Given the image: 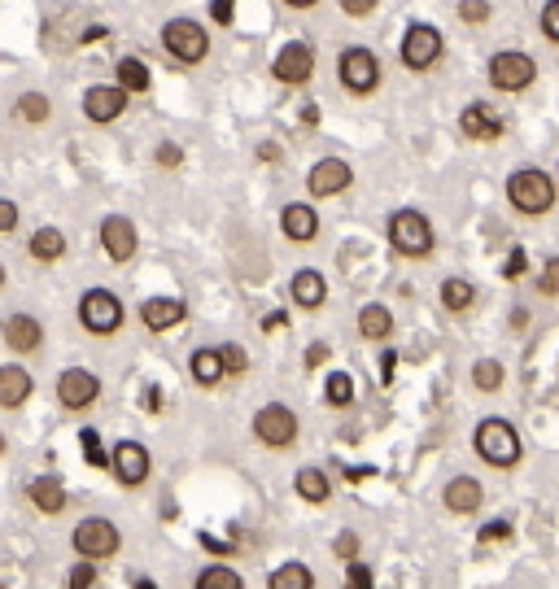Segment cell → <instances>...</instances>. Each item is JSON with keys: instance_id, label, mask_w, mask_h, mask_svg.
Listing matches in <instances>:
<instances>
[{"instance_id": "cell-1", "label": "cell", "mask_w": 559, "mask_h": 589, "mask_svg": "<svg viewBox=\"0 0 559 589\" xmlns=\"http://www.w3.org/2000/svg\"><path fill=\"white\" fill-rule=\"evenodd\" d=\"M555 197H559V179L542 166H516L507 175V206L525 219H542V214L555 210Z\"/></svg>"}, {"instance_id": "cell-2", "label": "cell", "mask_w": 559, "mask_h": 589, "mask_svg": "<svg viewBox=\"0 0 559 589\" xmlns=\"http://www.w3.org/2000/svg\"><path fill=\"white\" fill-rule=\"evenodd\" d=\"M385 236H389V249H394L398 258H407V262H424V258H433V249H437L433 219H428L424 210H411V206L389 214Z\"/></svg>"}, {"instance_id": "cell-3", "label": "cell", "mask_w": 559, "mask_h": 589, "mask_svg": "<svg viewBox=\"0 0 559 589\" xmlns=\"http://www.w3.org/2000/svg\"><path fill=\"white\" fill-rule=\"evenodd\" d=\"M472 446H477L481 463L494 467V472H511V467L525 459V441H520L516 424L503 415H485L477 432H472Z\"/></svg>"}, {"instance_id": "cell-4", "label": "cell", "mask_w": 559, "mask_h": 589, "mask_svg": "<svg viewBox=\"0 0 559 589\" xmlns=\"http://www.w3.org/2000/svg\"><path fill=\"white\" fill-rule=\"evenodd\" d=\"M158 40H162V53L171 57L175 66H201L210 57V31L201 27L197 18H188V14H180V18H166L162 22V31H158Z\"/></svg>"}, {"instance_id": "cell-5", "label": "cell", "mask_w": 559, "mask_h": 589, "mask_svg": "<svg viewBox=\"0 0 559 589\" xmlns=\"http://www.w3.org/2000/svg\"><path fill=\"white\" fill-rule=\"evenodd\" d=\"M75 319H79V328L88 332V336H118L123 332V323H127V306H123V297L114 293V288H88V293L79 297V306H75Z\"/></svg>"}, {"instance_id": "cell-6", "label": "cell", "mask_w": 559, "mask_h": 589, "mask_svg": "<svg viewBox=\"0 0 559 589\" xmlns=\"http://www.w3.org/2000/svg\"><path fill=\"white\" fill-rule=\"evenodd\" d=\"M380 79H385V66H380V57L367 44H346L337 53V83H341V92H350V96H376L380 92Z\"/></svg>"}, {"instance_id": "cell-7", "label": "cell", "mask_w": 559, "mask_h": 589, "mask_svg": "<svg viewBox=\"0 0 559 589\" xmlns=\"http://www.w3.org/2000/svg\"><path fill=\"white\" fill-rule=\"evenodd\" d=\"M70 550H75L79 559L110 563V559H118V550H123V533H118V524L110 515H83V520L70 528Z\"/></svg>"}, {"instance_id": "cell-8", "label": "cell", "mask_w": 559, "mask_h": 589, "mask_svg": "<svg viewBox=\"0 0 559 589\" xmlns=\"http://www.w3.org/2000/svg\"><path fill=\"white\" fill-rule=\"evenodd\" d=\"M485 79H490L494 92L503 96H520L538 83V62L525 48H498V53L485 62Z\"/></svg>"}, {"instance_id": "cell-9", "label": "cell", "mask_w": 559, "mask_h": 589, "mask_svg": "<svg viewBox=\"0 0 559 589\" xmlns=\"http://www.w3.org/2000/svg\"><path fill=\"white\" fill-rule=\"evenodd\" d=\"M446 57V35L433 22H411L398 40V62L411 70V75H428L437 62Z\"/></svg>"}, {"instance_id": "cell-10", "label": "cell", "mask_w": 559, "mask_h": 589, "mask_svg": "<svg viewBox=\"0 0 559 589\" xmlns=\"http://www.w3.org/2000/svg\"><path fill=\"white\" fill-rule=\"evenodd\" d=\"M249 432H254V441L267 450H293L297 437H302V419H297L293 406L267 402L254 411V419H249Z\"/></svg>"}, {"instance_id": "cell-11", "label": "cell", "mask_w": 559, "mask_h": 589, "mask_svg": "<svg viewBox=\"0 0 559 589\" xmlns=\"http://www.w3.org/2000/svg\"><path fill=\"white\" fill-rule=\"evenodd\" d=\"M53 393H57V406H62V411H70V415H88L92 406L101 402L105 384H101V376H97L92 367H62V371H57Z\"/></svg>"}, {"instance_id": "cell-12", "label": "cell", "mask_w": 559, "mask_h": 589, "mask_svg": "<svg viewBox=\"0 0 559 589\" xmlns=\"http://www.w3.org/2000/svg\"><path fill=\"white\" fill-rule=\"evenodd\" d=\"M114 459H110V472L114 480L123 489H145L149 485V476H153V454L145 441H136V437H123V441H114Z\"/></svg>"}, {"instance_id": "cell-13", "label": "cell", "mask_w": 559, "mask_h": 589, "mask_svg": "<svg viewBox=\"0 0 559 589\" xmlns=\"http://www.w3.org/2000/svg\"><path fill=\"white\" fill-rule=\"evenodd\" d=\"M97 240H101V254L114 262V267H127L136 254H140V227L127 219V214H105L101 227H97Z\"/></svg>"}, {"instance_id": "cell-14", "label": "cell", "mask_w": 559, "mask_h": 589, "mask_svg": "<svg viewBox=\"0 0 559 589\" xmlns=\"http://www.w3.org/2000/svg\"><path fill=\"white\" fill-rule=\"evenodd\" d=\"M0 341H5L9 354L31 358V354H44V341H49V332H44V323L35 319L31 310H9V315L0 319Z\"/></svg>"}, {"instance_id": "cell-15", "label": "cell", "mask_w": 559, "mask_h": 589, "mask_svg": "<svg viewBox=\"0 0 559 589\" xmlns=\"http://www.w3.org/2000/svg\"><path fill=\"white\" fill-rule=\"evenodd\" d=\"M271 75H276L280 88H306L315 79V48L306 40L280 44L276 57H271Z\"/></svg>"}, {"instance_id": "cell-16", "label": "cell", "mask_w": 559, "mask_h": 589, "mask_svg": "<svg viewBox=\"0 0 559 589\" xmlns=\"http://www.w3.org/2000/svg\"><path fill=\"white\" fill-rule=\"evenodd\" d=\"M79 105H83V118H88V123L110 127V123H118V118L127 114L132 96H127L123 88H118V83H92V88H83Z\"/></svg>"}, {"instance_id": "cell-17", "label": "cell", "mask_w": 559, "mask_h": 589, "mask_svg": "<svg viewBox=\"0 0 559 589\" xmlns=\"http://www.w3.org/2000/svg\"><path fill=\"white\" fill-rule=\"evenodd\" d=\"M503 131H507V118L494 110L490 101H468L459 110V136L463 140H472V144H494V140H503Z\"/></svg>"}, {"instance_id": "cell-18", "label": "cell", "mask_w": 559, "mask_h": 589, "mask_svg": "<svg viewBox=\"0 0 559 589\" xmlns=\"http://www.w3.org/2000/svg\"><path fill=\"white\" fill-rule=\"evenodd\" d=\"M350 184H354V166L346 158H319L311 171H306V197L311 201L341 197Z\"/></svg>"}, {"instance_id": "cell-19", "label": "cell", "mask_w": 559, "mask_h": 589, "mask_svg": "<svg viewBox=\"0 0 559 589\" xmlns=\"http://www.w3.org/2000/svg\"><path fill=\"white\" fill-rule=\"evenodd\" d=\"M136 315H140V323H145L149 332L162 336V332H175L188 319V302L184 297H171V293H158V297H145Z\"/></svg>"}, {"instance_id": "cell-20", "label": "cell", "mask_w": 559, "mask_h": 589, "mask_svg": "<svg viewBox=\"0 0 559 589\" xmlns=\"http://www.w3.org/2000/svg\"><path fill=\"white\" fill-rule=\"evenodd\" d=\"M289 297L297 310H324L328 306V275L319 267H297L293 280H289Z\"/></svg>"}, {"instance_id": "cell-21", "label": "cell", "mask_w": 559, "mask_h": 589, "mask_svg": "<svg viewBox=\"0 0 559 589\" xmlns=\"http://www.w3.org/2000/svg\"><path fill=\"white\" fill-rule=\"evenodd\" d=\"M319 210L311 206V201H289V206L280 210V232L289 245H311V240L319 236Z\"/></svg>"}, {"instance_id": "cell-22", "label": "cell", "mask_w": 559, "mask_h": 589, "mask_svg": "<svg viewBox=\"0 0 559 589\" xmlns=\"http://www.w3.org/2000/svg\"><path fill=\"white\" fill-rule=\"evenodd\" d=\"M188 376H193L197 389H219L223 380H228V363H223V350L219 345H197L193 354H188Z\"/></svg>"}, {"instance_id": "cell-23", "label": "cell", "mask_w": 559, "mask_h": 589, "mask_svg": "<svg viewBox=\"0 0 559 589\" xmlns=\"http://www.w3.org/2000/svg\"><path fill=\"white\" fill-rule=\"evenodd\" d=\"M35 393V376L22 363L0 367V411H22Z\"/></svg>"}, {"instance_id": "cell-24", "label": "cell", "mask_w": 559, "mask_h": 589, "mask_svg": "<svg viewBox=\"0 0 559 589\" xmlns=\"http://www.w3.org/2000/svg\"><path fill=\"white\" fill-rule=\"evenodd\" d=\"M481 502H485V485H481L477 476H455V480H446L442 507H446L450 515H477Z\"/></svg>"}, {"instance_id": "cell-25", "label": "cell", "mask_w": 559, "mask_h": 589, "mask_svg": "<svg viewBox=\"0 0 559 589\" xmlns=\"http://www.w3.org/2000/svg\"><path fill=\"white\" fill-rule=\"evenodd\" d=\"M27 502H31V507L40 511V515H62V511H66V502H70V489L62 485V476L44 472V476H31Z\"/></svg>"}, {"instance_id": "cell-26", "label": "cell", "mask_w": 559, "mask_h": 589, "mask_svg": "<svg viewBox=\"0 0 559 589\" xmlns=\"http://www.w3.org/2000/svg\"><path fill=\"white\" fill-rule=\"evenodd\" d=\"M70 249V236L62 232V227H35V232L27 236V258L40 262V267H53V262H62Z\"/></svg>"}, {"instance_id": "cell-27", "label": "cell", "mask_w": 559, "mask_h": 589, "mask_svg": "<svg viewBox=\"0 0 559 589\" xmlns=\"http://www.w3.org/2000/svg\"><path fill=\"white\" fill-rule=\"evenodd\" d=\"M114 83L123 88L127 96H145L153 88V70L145 57H136V53H127V57H118L114 62Z\"/></svg>"}, {"instance_id": "cell-28", "label": "cell", "mask_w": 559, "mask_h": 589, "mask_svg": "<svg viewBox=\"0 0 559 589\" xmlns=\"http://www.w3.org/2000/svg\"><path fill=\"white\" fill-rule=\"evenodd\" d=\"M354 328H359L363 341H376V345L389 341V336H394V310L385 302H367L359 310V319H354Z\"/></svg>"}, {"instance_id": "cell-29", "label": "cell", "mask_w": 559, "mask_h": 589, "mask_svg": "<svg viewBox=\"0 0 559 589\" xmlns=\"http://www.w3.org/2000/svg\"><path fill=\"white\" fill-rule=\"evenodd\" d=\"M293 489L302 502H311V507H324V502L332 498V476L324 472V467H297L293 472Z\"/></svg>"}, {"instance_id": "cell-30", "label": "cell", "mask_w": 559, "mask_h": 589, "mask_svg": "<svg viewBox=\"0 0 559 589\" xmlns=\"http://www.w3.org/2000/svg\"><path fill=\"white\" fill-rule=\"evenodd\" d=\"M437 302H442L446 315H468V310L477 306V288H472V280H463V275H450V280H442V288H437Z\"/></svg>"}, {"instance_id": "cell-31", "label": "cell", "mask_w": 559, "mask_h": 589, "mask_svg": "<svg viewBox=\"0 0 559 589\" xmlns=\"http://www.w3.org/2000/svg\"><path fill=\"white\" fill-rule=\"evenodd\" d=\"M14 118H18V123H27V127H44L53 118L49 92H22L14 101Z\"/></svg>"}, {"instance_id": "cell-32", "label": "cell", "mask_w": 559, "mask_h": 589, "mask_svg": "<svg viewBox=\"0 0 559 589\" xmlns=\"http://www.w3.org/2000/svg\"><path fill=\"white\" fill-rule=\"evenodd\" d=\"M267 589H315V572L302 559H289L267 576Z\"/></svg>"}, {"instance_id": "cell-33", "label": "cell", "mask_w": 559, "mask_h": 589, "mask_svg": "<svg viewBox=\"0 0 559 589\" xmlns=\"http://www.w3.org/2000/svg\"><path fill=\"white\" fill-rule=\"evenodd\" d=\"M193 589H245V576L228 568V563H206V568L197 572Z\"/></svg>"}, {"instance_id": "cell-34", "label": "cell", "mask_w": 559, "mask_h": 589, "mask_svg": "<svg viewBox=\"0 0 559 589\" xmlns=\"http://www.w3.org/2000/svg\"><path fill=\"white\" fill-rule=\"evenodd\" d=\"M507 384V367L498 358H477L472 363V389L477 393H498Z\"/></svg>"}, {"instance_id": "cell-35", "label": "cell", "mask_w": 559, "mask_h": 589, "mask_svg": "<svg viewBox=\"0 0 559 589\" xmlns=\"http://www.w3.org/2000/svg\"><path fill=\"white\" fill-rule=\"evenodd\" d=\"M324 402L337 406V411L354 406V376H350V371H328V380H324Z\"/></svg>"}, {"instance_id": "cell-36", "label": "cell", "mask_w": 559, "mask_h": 589, "mask_svg": "<svg viewBox=\"0 0 559 589\" xmlns=\"http://www.w3.org/2000/svg\"><path fill=\"white\" fill-rule=\"evenodd\" d=\"M101 581V563H92V559H75L66 568V589H97Z\"/></svg>"}, {"instance_id": "cell-37", "label": "cell", "mask_w": 559, "mask_h": 589, "mask_svg": "<svg viewBox=\"0 0 559 589\" xmlns=\"http://www.w3.org/2000/svg\"><path fill=\"white\" fill-rule=\"evenodd\" d=\"M490 18H494L490 0H459V22L463 27H485Z\"/></svg>"}, {"instance_id": "cell-38", "label": "cell", "mask_w": 559, "mask_h": 589, "mask_svg": "<svg viewBox=\"0 0 559 589\" xmlns=\"http://www.w3.org/2000/svg\"><path fill=\"white\" fill-rule=\"evenodd\" d=\"M219 350H223V363H228V376H245V371L254 367V358H249V350L241 341H223Z\"/></svg>"}, {"instance_id": "cell-39", "label": "cell", "mask_w": 559, "mask_h": 589, "mask_svg": "<svg viewBox=\"0 0 559 589\" xmlns=\"http://www.w3.org/2000/svg\"><path fill=\"white\" fill-rule=\"evenodd\" d=\"M79 441H83V459H88V467H110L114 454H105L101 437H97V428H83V432H79Z\"/></svg>"}, {"instance_id": "cell-40", "label": "cell", "mask_w": 559, "mask_h": 589, "mask_svg": "<svg viewBox=\"0 0 559 589\" xmlns=\"http://www.w3.org/2000/svg\"><path fill=\"white\" fill-rule=\"evenodd\" d=\"M538 31H542V40H546V44H555V48H559V0H546V5H542Z\"/></svg>"}, {"instance_id": "cell-41", "label": "cell", "mask_w": 559, "mask_h": 589, "mask_svg": "<svg viewBox=\"0 0 559 589\" xmlns=\"http://www.w3.org/2000/svg\"><path fill=\"white\" fill-rule=\"evenodd\" d=\"M153 162H158L162 171H180V166H184V149L175 140H162L158 149H153Z\"/></svg>"}, {"instance_id": "cell-42", "label": "cell", "mask_w": 559, "mask_h": 589, "mask_svg": "<svg viewBox=\"0 0 559 589\" xmlns=\"http://www.w3.org/2000/svg\"><path fill=\"white\" fill-rule=\"evenodd\" d=\"M346 589H376V576L363 559H350L346 563Z\"/></svg>"}, {"instance_id": "cell-43", "label": "cell", "mask_w": 559, "mask_h": 589, "mask_svg": "<svg viewBox=\"0 0 559 589\" xmlns=\"http://www.w3.org/2000/svg\"><path fill=\"white\" fill-rule=\"evenodd\" d=\"M533 284H538V293H542V297H559V258H546V262H542V271H538V280H533Z\"/></svg>"}, {"instance_id": "cell-44", "label": "cell", "mask_w": 559, "mask_h": 589, "mask_svg": "<svg viewBox=\"0 0 559 589\" xmlns=\"http://www.w3.org/2000/svg\"><path fill=\"white\" fill-rule=\"evenodd\" d=\"M359 533H350V528H346V533H337V537H332V555H337L341 563H350V559H359Z\"/></svg>"}, {"instance_id": "cell-45", "label": "cell", "mask_w": 559, "mask_h": 589, "mask_svg": "<svg viewBox=\"0 0 559 589\" xmlns=\"http://www.w3.org/2000/svg\"><path fill=\"white\" fill-rule=\"evenodd\" d=\"M18 223H22V210H18V201L0 197V236H14V232H18Z\"/></svg>"}, {"instance_id": "cell-46", "label": "cell", "mask_w": 559, "mask_h": 589, "mask_svg": "<svg viewBox=\"0 0 559 589\" xmlns=\"http://www.w3.org/2000/svg\"><path fill=\"white\" fill-rule=\"evenodd\" d=\"M376 5H380V0H337V9H341L346 18H372Z\"/></svg>"}, {"instance_id": "cell-47", "label": "cell", "mask_w": 559, "mask_h": 589, "mask_svg": "<svg viewBox=\"0 0 559 589\" xmlns=\"http://www.w3.org/2000/svg\"><path fill=\"white\" fill-rule=\"evenodd\" d=\"M328 341H311L306 345V354H302V363H306V371H315V367H324L328 363Z\"/></svg>"}, {"instance_id": "cell-48", "label": "cell", "mask_w": 559, "mask_h": 589, "mask_svg": "<svg viewBox=\"0 0 559 589\" xmlns=\"http://www.w3.org/2000/svg\"><path fill=\"white\" fill-rule=\"evenodd\" d=\"M236 14V0H210V22L214 27H228Z\"/></svg>"}, {"instance_id": "cell-49", "label": "cell", "mask_w": 559, "mask_h": 589, "mask_svg": "<svg viewBox=\"0 0 559 589\" xmlns=\"http://www.w3.org/2000/svg\"><path fill=\"white\" fill-rule=\"evenodd\" d=\"M503 537H511V524L507 520H494V524H485L481 533H477V542L490 546V542H503Z\"/></svg>"}, {"instance_id": "cell-50", "label": "cell", "mask_w": 559, "mask_h": 589, "mask_svg": "<svg viewBox=\"0 0 559 589\" xmlns=\"http://www.w3.org/2000/svg\"><path fill=\"white\" fill-rule=\"evenodd\" d=\"M520 271H525V249H516V254H511V262L503 267V275H507V280H516Z\"/></svg>"}, {"instance_id": "cell-51", "label": "cell", "mask_w": 559, "mask_h": 589, "mask_svg": "<svg viewBox=\"0 0 559 589\" xmlns=\"http://www.w3.org/2000/svg\"><path fill=\"white\" fill-rule=\"evenodd\" d=\"M280 5H284V9H297V14H302V9H315L319 0H280Z\"/></svg>"}, {"instance_id": "cell-52", "label": "cell", "mask_w": 559, "mask_h": 589, "mask_svg": "<svg viewBox=\"0 0 559 589\" xmlns=\"http://www.w3.org/2000/svg\"><path fill=\"white\" fill-rule=\"evenodd\" d=\"M132 589H158V581L153 576H132Z\"/></svg>"}, {"instance_id": "cell-53", "label": "cell", "mask_w": 559, "mask_h": 589, "mask_svg": "<svg viewBox=\"0 0 559 589\" xmlns=\"http://www.w3.org/2000/svg\"><path fill=\"white\" fill-rule=\"evenodd\" d=\"M263 328H267V332H276V328H284V310H276V315H271V319L263 323Z\"/></svg>"}, {"instance_id": "cell-54", "label": "cell", "mask_w": 559, "mask_h": 589, "mask_svg": "<svg viewBox=\"0 0 559 589\" xmlns=\"http://www.w3.org/2000/svg\"><path fill=\"white\" fill-rule=\"evenodd\" d=\"M5 288H9V267L0 262V293H5Z\"/></svg>"}, {"instance_id": "cell-55", "label": "cell", "mask_w": 559, "mask_h": 589, "mask_svg": "<svg viewBox=\"0 0 559 589\" xmlns=\"http://www.w3.org/2000/svg\"><path fill=\"white\" fill-rule=\"evenodd\" d=\"M5 450H9V437H5V432H0V459H5Z\"/></svg>"}, {"instance_id": "cell-56", "label": "cell", "mask_w": 559, "mask_h": 589, "mask_svg": "<svg viewBox=\"0 0 559 589\" xmlns=\"http://www.w3.org/2000/svg\"><path fill=\"white\" fill-rule=\"evenodd\" d=\"M0 589H9V585H5V581H0Z\"/></svg>"}, {"instance_id": "cell-57", "label": "cell", "mask_w": 559, "mask_h": 589, "mask_svg": "<svg viewBox=\"0 0 559 589\" xmlns=\"http://www.w3.org/2000/svg\"><path fill=\"white\" fill-rule=\"evenodd\" d=\"M555 179H559V166H555Z\"/></svg>"}]
</instances>
